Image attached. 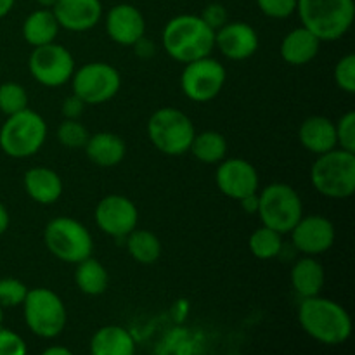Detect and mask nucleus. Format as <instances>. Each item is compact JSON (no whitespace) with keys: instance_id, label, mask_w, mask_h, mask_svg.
I'll return each instance as SVG.
<instances>
[{"instance_id":"nucleus-33","label":"nucleus","mask_w":355,"mask_h":355,"mask_svg":"<svg viewBox=\"0 0 355 355\" xmlns=\"http://www.w3.org/2000/svg\"><path fill=\"white\" fill-rule=\"evenodd\" d=\"M336 87L347 94L355 92V55L347 54L336 62L335 71H333Z\"/></svg>"},{"instance_id":"nucleus-15","label":"nucleus","mask_w":355,"mask_h":355,"mask_svg":"<svg viewBox=\"0 0 355 355\" xmlns=\"http://www.w3.org/2000/svg\"><path fill=\"white\" fill-rule=\"evenodd\" d=\"M295 248L304 255H321L335 245V225L322 215H307L290 231Z\"/></svg>"},{"instance_id":"nucleus-43","label":"nucleus","mask_w":355,"mask_h":355,"mask_svg":"<svg viewBox=\"0 0 355 355\" xmlns=\"http://www.w3.org/2000/svg\"><path fill=\"white\" fill-rule=\"evenodd\" d=\"M16 0H0V17H6L12 10Z\"/></svg>"},{"instance_id":"nucleus-2","label":"nucleus","mask_w":355,"mask_h":355,"mask_svg":"<svg viewBox=\"0 0 355 355\" xmlns=\"http://www.w3.org/2000/svg\"><path fill=\"white\" fill-rule=\"evenodd\" d=\"M163 49L179 62H191L207 58L215 49V30L201 16L179 14L163 28Z\"/></svg>"},{"instance_id":"nucleus-44","label":"nucleus","mask_w":355,"mask_h":355,"mask_svg":"<svg viewBox=\"0 0 355 355\" xmlns=\"http://www.w3.org/2000/svg\"><path fill=\"white\" fill-rule=\"evenodd\" d=\"M55 2H58V0H37L38 6L44 7V9H52V7L55 6Z\"/></svg>"},{"instance_id":"nucleus-3","label":"nucleus","mask_w":355,"mask_h":355,"mask_svg":"<svg viewBox=\"0 0 355 355\" xmlns=\"http://www.w3.org/2000/svg\"><path fill=\"white\" fill-rule=\"evenodd\" d=\"M302 26L321 42H336L345 37L355 17L354 0H297Z\"/></svg>"},{"instance_id":"nucleus-32","label":"nucleus","mask_w":355,"mask_h":355,"mask_svg":"<svg viewBox=\"0 0 355 355\" xmlns=\"http://www.w3.org/2000/svg\"><path fill=\"white\" fill-rule=\"evenodd\" d=\"M28 288L23 281L14 277H3L0 279V305L2 307H17L23 305L26 298Z\"/></svg>"},{"instance_id":"nucleus-22","label":"nucleus","mask_w":355,"mask_h":355,"mask_svg":"<svg viewBox=\"0 0 355 355\" xmlns=\"http://www.w3.org/2000/svg\"><path fill=\"white\" fill-rule=\"evenodd\" d=\"M85 155L94 165L111 168L123 162L127 155V146L123 139L118 137L113 132H97L90 135L85 144Z\"/></svg>"},{"instance_id":"nucleus-41","label":"nucleus","mask_w":355,"mask_h":355,"mask_svg":"<svg viewBox=\"0 0 355 355\" xmlns=\"http://www.w3.org/2000/svg\"><path fill=\"white\" fill-rule=\"evenodd\" d=\"M10 224V217H9V210L6 208V205L0 203V236L9 229Z\"/></svg>"},{"instance_id":"nucleus-14","label":"nucleus","mask_w":355,"mask_h":355,"mask_svg":"<svg viewBox=\"0 0 355 355\" xmlns=\"http://www.w3.org/2000/svg\"><path fill=\"white\" fill-rule=\"evenodd\" d=\"M215 182L231 200H241L259 191V172L250 162L243 158H224L218 163Z\"/></svg>"},{"instance_id":"nucleus-23","label":"nucleus","mask_w":355,"mask_h":355,"mask_svg":"<svg viewBox=\"0 0 355 355\" xmlns=\"http://www.w3.org/2000/svg\"><path fill=\"white\" fill-rule=\"evenodd\" d=\"M324 281V267L311 255L298 260L291 269V286L302 298L315 297L321 293Z\"/></svg>"},{"instance_id":"nucleus-16","label":"nucleus","mask_w":355,"mask_h":355,"mask_svg":"<svg viewBox=\"0 0 355 355\" xmlns=\"http://www.w3.org/2000/svg\"><path fill=\"white\" fill-rule=\"evenodd\" d=\"M259 33L243 21H232L215 31V47L231 61H245L259 51Z\"/></svg>"},{"instance_id":"nucleus-1","label":"nucleus","mask_w":355,"mask_h":355,"mask_svg":"<svg viewBox=\"0 0 355 355\" xmlns=\"http://www.w3.org/2000/svg\"><path fill=\"white\" fill-rule=\"evenodd\" d=\"M298 321L304 331L322 345H343L352 335V319L349 312L335 300L319 295L302 300Z\"/></svg>"},{"instance_id":"nucleus-31","label":"nucleus","mask_w":355,"mask_h":355,"mask_svg":"<svg viewBox=\"0 0 355 355\" xmlns=\"http://www.w3.org/2000/svg\"><path fill=\"white\" fill-rule=\"evenodd\" d=\"M58 141L68 149H83L90 134L78 120H64L58 128Z\"/></svg>"},{"instance_id":"nucleus-24","label":"nucleus","mask_w":355,"mask_h":355,"mask_svg":"<svg viewBox=\"0 0 355 355\" xmlns=\"http://www.w3.org/2000/svg\"><path fill=\"white\" fill-rule=\"evenodd\" d=\"M90 352L94 355H132L135 352V343L127 329L111 324L97 329L90 340Z\"/></svg>"},{"instance_id":"nucleus-20","label":"nucleus","mask_w":355,"mask_h":355,"mask_svg":"<svg viewBox=\"0 0 355 355\" xmlns=\"http://www.w3.org/2000/svg\"><path fill=\"white\" fill-rule=\"evenodd\" d=\"M321 49V40L305 26L295 28L279 45V54L291 66H304L314 61Z\"/></svg>"},{"instance_id":"nucleus-7","label":"nucleus","mask_w":355,"mask_h":355,"mask_svg":"<svg viewBox=\"0 0 355 355\" xmlns=\"http://www.w3.org/2000/svg\"><path fill=\"white\" fill-rule=\"evenodd\" d=\"M196 128L184 111L162 107L148 120V135L156 149L163 155L180 156L189 151Z\"/></svg>"},{"instance_id":"nucleus-45","label":"nucleus","mask_w":355,"mask_h":355,"mask_svg":"<svg viewBox=\"0 0 355 355\" xmlns=\"http://www.w3.org/2000/svg\"><path fill=\"white\" fill-rule=\"evenodd\" d=\"M2 321H3V307L0 305V324H2Z\"/></svg>"},{"instance_id":"nucleus-10","label":"nucleus","mask_w":355,"mask_h":355,"mask_svg":"<svg viewBox=\"0 0 355 355\" xmlns=\"http://www.w3.org/2000/svg\"><path fill=\"white\" fill-rule=\"evenodd\" d=\"M73 94L90 106L107 103L113 99L121 87V76L114 66L107 62H87L75 69L71 76Z\"/></svg>"},{"instance_id":"nucleus-9","label":"nucleus","mask_w":355,"mask_h":355,"mask_svg":"<svg viewBox=\"0 0 355 355\" xmlns=\"http://www.w3.org/2000/svg\"><path fill=\"white\" fill-rule=\"evenodd\" d=\"M23 312L30 331L40 338L51 340L59 336L64 331L68 321L64 302L49 288L28 290L23 302Z\"/></svg>"},{"instance_id":"nucleus-29","label":"nucleus","mask_w":355,"mask_h":355,"mask_svg":"<svg viewBox=\"0 0 355 355\" xmlns=\"http://www.w3.org/2000/svg\"><path fill=\"white\" fill-rule=\"evenodd\" d=\"M250 252L253 257L260 260H272L283 250V234L274 229L262 225V227L255 229L250 236Z\"/></svg>"},{"instance_id":"nucleus-40","label":"nucleus","mask_w":355,"mask_h":355,"mask_svg":"<svg viewBox=\"0 0 355 355\" xmlns=\"http://www.w3.org/2000/svg\"><path fill=\"white\" fill-rule=\"evenodd\" d=\"M239 205H241V208L246 211V214L255 215L257 211H259V191L241 198V200H239Z\"/></svg>"},{"instance_id":"nucleus-19","label":"nucleus","mask_w":355,"mask_h":355,"mask_svg":"<svg viewBox=\"0 0 355 355\" xmlns=\"http://www.w3.org/2000/svg\"><path fill=\"white\" fill-rule=\"evenodd\" d=\"M298 139H300V144L312 155H322V153L338 148L335 123L321 114L305 118L304 123L298 128Z\"/></svg>"},{"instance_id":"nucleus-25","label":"nucleus","mask_w":355,"mask_h":355,"mask_svg":"<svg viewBox=\"0 0 355 355\" xmlns=\"http://www.w3.org/2000/svg\"><path fill=\"white\" fill-rule=\"evenodd\" d=\"M59 33V23L55 19L52 9H37L23 23V38L31 47H40V45L55 42Z\"/></svg>"},{"instance_id":"nucleus-5","label":"nucleus","mask_w":355,"mask_h":355,"mask_svg":"<svg viewBox=\"0 0 355 355\" xmlns=\"http://www.w3.org/2000/svg\"><path fill=\"white\" fill-rule=\"evenodd\" d=\"M47 139V123L30 107L7 116L0 128V149L10 158L37 155Z\"/></svg>"},{"instance_id":"nucleus-12","label":"nucleus","mask_w":355,"mask_h":355,"mask_svg":"<svg viewBox=\"0 0 355 355\" xmlns=\"http://www.w3.org/2000/svg\"><path fill=\"white\" fill-rule=\"evenodd\" d=\"M31 76L44 87H61L71 80L75 73V59L71 52L55 42L33 47L28 59Z\"/></svg>"},{"instance_id":"nucleus-42","label":"nucleus","mask_w":355,"mask_h":355,"mask_svg":"<svg viewBox=\"0 0 355 355\" xmlns=\"http://www.w3.org/2000/svg\"><path fill=\"white\" fill-rule=\"evenodd\" d=\"M44 355H71V350L66 347H49L44 350Z\"/></svg>"},{"instance_id":"nucleus-26","label":"nucleus","mask_w":355,"mask_h":355,"mask_svg":"<svg viewBox=\"0 0 355 355\" xmlns=\"http://www.w3.org/2000/svg\"><path fill=\"white\" fill-rule=\"evenodd\" d=\"M75 283L82 293L97 297V295H103L107 290L110 276H107V270L103 263L89 257V259L76 263Z\"/></svg>"},{"instance_id":"nucleus-36","label":"nucleus","mask_w":355,"mask_h":355,"mask_svg":"<svg viewBox=\"0 0 355 355\" xmlns=\"http://www.w3.org/2000/svg\"><path fill=\"white\" fill-rule=\"evenodd\" d=\"M28 347L17 333L0 324V355H26Z\"/></svg>"},{"instance_id":"nucleus-21","label":"nucleus","mask_w":355,"mask_h":355,"mask_svg":"<svg viewBox=\"0 0 355 355\" xmlns=\"http://www.w3.org/2000/svg\"><path fill=\"white\" fill-rule=\"evenodd\" d=\"M24 189L28 196L40 205H52L62 196V180L58 172L47 166H33L24 173Z\"/></svg>"},{"instance_id":"nucleus-35","label":"nucleus","mask_w":355,"mask_h":355,"mask_svg":"<svg viewBox=\"0 0 355 355\" xmlns=\"http://www.w3.org/2000/svg\"><path fill=\"white\" fill-rule=\"evenodd\" d=\"M259 9L272 19H284L297 10V0H257Z\"/></svg>"},{"instance_id":"nucleus-4","label":"nucleus","mask_w":355,"mask_h":355,"mask_svg":"<svg viewBox=\"0 0 355 355\" xmlns=\"http://www.w3.org/2000/svg\"><path fill=\"white\" fill-rule=\"evenodd\" d=\"M311 182L319 194L345 200L355 193V153L335 148L318 155L311 168Z\"/></svg>"},{"instance_id":"nucleus-13","label":"nucleus","mask_w":355,"mask_h":355,"mask_svg":"<svg viewBox=\"0 0 355 355\" xmlns=\"http://www.w3.org/2000/svg\"><path fill=\"white\" fill-rule=\"evenodd\" d=\"M139 222L137 207L121 194H110L96 207V224L104 234L120 239L130 234Z\"/></svg>"},{"instance_id":"nucleus-28","label":"nucleus","mask_w":355,"mask_h":355,"mask_svg":"<svg viewBox=\"0 0 355 355\" xmlns=\"http://www.w3.org/2000/svg\"><path fill=\"white\" fill-rule=\"evenodd\" d=\"M127 238V252L135 262L144 263V266H151L156 260L162 257V241L158 236L146 229L135 227L130 234L125 236Z\"/></svg>"},{"instance_id":"nucleus-8","label":"nucleus","mask_w":355,"mask_h":355,"mask_svg":"<svg viewBox=\"0 0 355 355\" xmlns=\"http://www.w3.org/2000/svg\"><path fill=\"white\" fill-rule=\"evenodd\" d=\"M257 214L263 225L281 234H288L304 217V203L293 187L283 182H274L260 191Z\"/></svg>"},{"instance_id":"nucleus-39","label":"nucleus","mask_w":355,"mask_h":355,"mask_svg":"<svg viewBox=\"0 0 355 355\" xmlns=\"http://www.w3.org/2000/svg\"><path fill=\"white\" fill-rule=\"evenodd\" d=\"M132 47L135 49V54H137L139 58H144V59L153 58V55H155V52H156L155 44H153L149 38H146V35H144V37L139 38V40L135 42L134 45H132Z\"/></svg>"},{"instance_id":"nucleus-18","label":"nucleus","mask_w":355,"mask_h":355,"mask_svg":"<svg viewBox=\"0 0 355 355\" xmlns=\"http://www.w3.org/2000/svg\"><path fill=\"white\" fill-rule=\"evenodd\" d=\"M59 28L68 31H89L103 17L101 0H58L52 7Z\"/></svg>"},{"instance_id":"nucleus-27","label":"nucleus","mask_w":355,"mask_h":355,"mask_svg":"<svg viewBox=\"0 0 355 355\" xmlns=\"http://www.w3.org/2000/svg\"><path fill=\"white\" fill-rule=\"evenodd\" d=\"M189 151L194 158L207 165H217L227 155V141L217 130H205L194 134Z\"/></svg>"},{"instance_id":"nucleus-17","label":"nucleus","mask_w":355,"mask_h":355,"mask_svg":"<svg viewBox=\"0 0 355 355\" xmlns=\"http://www.w3.org/2000/svg\"><path fill=\"white\" fill-rule=\"evenodd\" d=\"M106 31L113 42L132 47L146 35V19L141 10L132 3H118L107 10Z\"/></svg>"},{"instance_id":"nucleus-11","label":"nucleus","mask_w":355,"mask_h":355,"mask_svg":"<svg viewBox=\"0 0 355 355\" xmlns=\"http://www.w3.org/2000/svg\"><path fill=\"white\" fill-rule=\"evenodd\" d=\"M225 78L227 73L224 66L217 59L207 55L186 62L180 75V89L187 99L194 103H208L222 92Z\"/></svg>"},{"instance_id":"nucleus-6","label":"nucleus","mask_w":355,"mask_h":355,"mask_svg":"<svg viewBox=\"0 0 355 355\" xmlns=\"http://www.w3.org/2000/svg\"><path fill=\"white\" fill-rule=\"evenodd\" d=\"M44 241L49 252L66 263H78L92 257L94 239L82 222L71 217H55L45 225Z\"/></svg>"},{"instance_id":"nucleus-34","label":"nucleus","mask_w":355,"mask_h":355,"mask_svg":"<svg viewBox=\"0 0 355 355\" xmlns=\"http://www.w3.org/2000/svg\"><path fill=\"white\" fill-rule=\"evenodd\" d=\"M336 128V142H338V148L345 149V151L355 153V113L349 111V113L343 114L338 120V123H335Z\"/></svg>"},{"instance_id":"nucleus-37","label":"nucleus","mask_w":355,"mask_h":355,"mask_svg":"<svg viewBox=\"0 0 355 355\" xmlns=\"http://www.w3.org/2000/svg\"><path fill=\"white\" fill-rule=\"evenodd\" d=\"M200 16H201V19H203L205 23H207L208 26L215 31L227 23V9H225V7L218 2L208 3Z\"/></svg>"},{"instance_id":"nucleus-30","label":"nucleus","mask_w":355,"mask_h":355,"mask_svg":"<svg viewBox=\"0 0 355 355\" xmlns=\"http://www.w3.org/2000/svg\"><path fill=\"white\" fill-rule=\"evenodd\" d=\"M28 107V94L23 85L16 82H6L0 85V111L6 116Z\"/></svg>"},{"instance_id":"nucleus-38","label":"nucleus","mask_w":355,"mask_h":355,"mask_svg":"<svg viewBox=\"0 0 355 355\" xmlns=\"http://www.w3.org/2000/svg\"><path fill=\"white\" fill-rule=\"evenodd\" d=\"M85 106L87 104L83 103L78 96L71 94V96L66 97V99L62 101L61 113L66 120H78L83 114V111H85Z\"/></svg>"}]
</instances>
